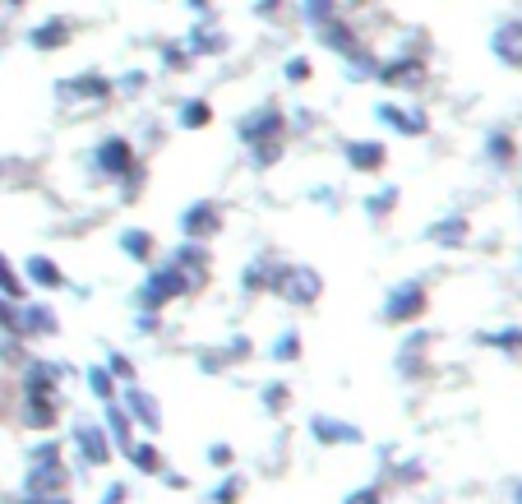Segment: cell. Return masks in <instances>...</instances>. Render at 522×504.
Returning <instances> with one entry per match:
<instances>
[{
  "mask_svg": "<svg viewBox=\"0 0 522 504\" xmlns=\"http://www.w3.org/2000/svg\"><path fill=\"white\" fill-rule=\"evenodd\" d=\"M70 468L61 458V444H42L28 458V495H65Z\"/></svg>",
  "mask_w": 522,
  "mask_h": 504,
  "instance_id": "obj_1",
  "label": "cell"
},
{
  "mask_svg": "<svg viewBox=\"0 0 522 504\" xmlns=\"http://www.w3.org/2000/svg\"><path fill=\"white\" fill-rule=\"evenodd\" d=\"M273 292L287 305H314L319 296H324V278H319L310 264H283L277 278H273Z\"/></svg>",
  "mask_w": 522,
  "mask_h": 504,
  "instance_id": "obj_2",
  "label": "cell"
},
{
  "mask_svg": "<svg viewBox=\"0 0 522 504\" xmlns=\"http://www.w3.org/2000/svg\"><path fill=\"white\" fill-rule=\"evenodd\" d=\"M236 135H240V144H246V148H259V144H283L287 121H283V111H277V107L268 102V107H255L250 116H240Z\"/></svg>",
  "mask_w": 522,
  "mask_h": 504,
  "instance_id": "obj_3",
  "label": "cell"
},
{
  "mask_svg": "<svg viewBox=\"0 0 522 504\" xmlns=\"http://www.w3.org/2000/svg\"><path fill=\"white\" fill-rule=\"evenodd\" d=\"M185 292H190V283L176 274V268H172V264H157L153 274L144 278V287H139V305L148 310V315H157L167 301H176V296H185Z\"/></svg>",
  "mask_w": 522,
  "mask_h": 504,
  "instance_id": "obj_4",
  "label": "cell"
},
{
  "mask_svg": "<svg viewBox=\"0 0 522 504\" xmlns=\"http://www.w3.org/2000/svg\"><path fill=\"white\" fill-rule=\"evenodd\" d=\"M93 167H98L102 176L120 181V176H135V172H139V158H135L130 139L107 135V139H98V148H93Z\"/></svg>",
  "mask_w": 522,
  "mask_h": 504,
  "instance_id": "obj_5",
  "label": "cell"
},
{
  "mask_svg": "<svg viewBox=\"0 0 522 504\" xmlns=\"http://www.w3.org/2000/svg\"><path fill=\"white\" fill-rule=\"evenodd\" d=\"M421 315H425V287H421L416 278L397 283V287L388 292V301H384V320H388V324H412V320H421Z\"/></svg>",
  "mask_w": 522,
  "mask_h": 504,
  "instance_id": "obj_6",
  "label": "cell"
},
{
  "mask_svg": "<svg viewBox=\"0 0 522 504\" xmlns=\"http://www.w3.org/2000/svg\"><path fill=\"white\" fill-rule=\"evenodd\" d=\"M70 444H74V458L84 462V468H107V458H111V440H107L102 425L79 421L74 431H70Z\"/></svg>",
  "mask_w": 522,
  "mask_h": 504,
  "instance_id": "obj_7",
  "label": "cell"
},
{
  "mask_svg": "<svg viewBox=\"0 0 522 504\" xmlns=\"http://www.w3.org/2000/svg\"><path fill=\"white\" fill-rule=\"evenodd\" d=\"M181 231H185V241H194V246H209L218 231H222V209L213 204V200H199V204H190L185 213H181Z\"/></svg>",
  "mask_w": 522,
  "mask_h": 504,
  "instance_id": "obj_8",
  "label": "cell"
},
{
  "mask_svg": "<svg viewBox=\"0 0 522 504\" xmlns=\"http://www.w3.org/2000/svg\"><path fill=\"white\" fill-rule=\"evenodd\" d=\"M61 333V320L51 305H19V320H14V338H51Z\"/></svg>",
  "mask_w": 522,
  "mask_h": 504,
  "instance_id": "obj_9",
  "label": "cell"
},
{
  "mask_svg": "<svg viewBox=\"0 0 522 504\" xmlns=\"http://www.w3.org/2000/svg\"><path fill=\"white\" fill-rule=\"evenodd\" d=\"M342 163H347L351 172H384L388 148H384L379 139H347V144H342Z\"/></svg>",
  "mask_w": 522,
  "mask_h": 504,
  "instance_id": "obj_10",
  "label": "cell"
},
{
  "mask_svg": "<svg viewBox=\"0 0 522 504\" xmlns=\"http://www.w3.org/2000/svg\"><path fill=\"white\" fill-rule=\"evenodd\" d=\"M61 366L56 361H28L23 366V398H61Z\"/></svg>",
  "mask_w": 522,
  "mask_h": 504,
  "instance_id": "obj_11",
  "label": "cell"
},
{
  "mask_svg": "<svg viewBox=\"0 0 522 504\" xmlns=\"http://www.w3.org/2000/svg\"><path fill=\"white\" fill-rule=\"evenodd\" d=\"M126 412L135 416V425H144V431H163V407H157V398L144 394L139 384H126Z\"/></svg>",
  "mask_w": 522,
  "mask_h": 504,
  "instance_id": "obj_12",
  "label": "cell"
},
{
  "mask_svg": "<svg viewBox=\"0 0 522 504\" xmlns=\"http://www.w3.org/2000/svg\"><path fill=\"white\" fill-rule=\"evenodd\" d=\"M310 435L319 444H360L366 440L351 421H338V416H310Z\"/></svg>",
  "mask_w": 522,
  "mask_h": 504,
  "instance_id": "obj_13",
  "label": "cell"
},
{
  "mask_svg": "<svg viewBox=\"0 0 522 504\" xmlns=\"http://www.w3.org/2000/svg\"><path fill=\"white\" fill-rule=\"evenodd\" d=\"M102 431H107V440H111L120 453H130V449H135V416L120 407L116 398L107 403V425H102Z\"/></svg>",
  "mask_w": 522,
  "mask_h": 504,
  "instance_id": "obj_14",
  "label": "cell"
},
{
  "mask_svg": "<svg viewBox=\"0 0 522 504\" xmlns=\"http://www.w3.org/2000/svg\"><path fill=\"white\" fill-rule=\"evenodd\" d=\"M375 121H384V126H393L397 135H425V111H403V107H393V102H379L375 107Z\"/></svg>",
  "mask_w": 522,
  "mask_h": 504,
  "instance_id": "obj_15",
  "label": "cell"
},
{
  "mask_svg": "<svg viewBox=\"0 0 522 504\" xmlns=\"http://www.w3.org/2000/svg\"><path fill=\"white\" fill-rule=\"evenodd\" d=\"M61 93H65V98H89V102H102V98H111V93H116V84L107 79V74H79V79L61 84Z\"/></svg>",
  "mask_w": 522,
  "mask_h": 504,
  "instance_id": "obj_16",
  "label": "cell"
},
{
  "mask_svg": "<svg viewBox=\"0 0 522 504\" xmlns=\"http://www.w3.org/2000/svg\"><path fill=\"white\" fill-rule=\"evenodd\" d=\"M23 274H28V283H33V287H47V292L65 287V274H61V264H56V259H47V255H33V259L23 264Z\"/></svg>",
  "mask_w": 522,
  "mask_h": 504,
  "instance_id": "obj_17",
  "label": "cell"
},
{
  "mask_svg": "<svg viewBox=\"0 0 522 504\" xmlns=\"http://www.w3.org/2000/svg\"><path fill=\"white\" fill-rule=\"evenodd\" d=\"M467 237H471V222H467L462 213L439 218V222L430 227V241H434V246H467Z\"/></svg>",
  "mask_w": 522,
  "mask_h": 504,
  "instance_id": "obj_18",
  "label": "cell"
},
{
  "mask_svg": "<svg viewBox=\"0 0 522 504\" xmlns=\"http://www.w3.org/2000/svg\"><path fill=\"white\" fill-rule=\"evenodd\" d=\"M120 250H126L135 264H153V255H157V241H153V231H144V227H130V231H120Z\"/></svg>",
  "mask_w": 522,
  "mask_h": 504,
  "instance_id": "obj_19",
  "label": "cell"
},
{
  "mask_svg": "<svg viewBox=\"0 0 522 504\" xmlns=\"http://www.w3.org/2000/svg\"><path fill=\"white\" fill-rule=\"evenodd\" d=\"M28 425L33 431H51L56 416H61V398H28Z\"/></svg>",
  "mask_w": 522,
  "mask_h": 504,
  "instance_id": "obj_20",
  "label": "cell"
},
{
  "mask_svg": "<svg viewBox=\"0 0 522 504\" xmlns=\"http://www.w3.org/2000/svg\"><path fill=\"white\" fill-rule=\"evenodd\" d=\"M277 268L283 264H273V259H255L250 268H246V292H273V278H277Z\"/></svg>",
  "mask_w": 522,
  "mask_h": 504,
  "instance_id": "obj_21",
  "label": "cell"
},
{
  "mask_svg": "<svg viewBox=\"0 0 522 504\" xmlns=\"http://www.w3.org/2000/svg\"><path fill=\"white\" fill-rule=\"evenodd\" d=\"M130 462H135L139 472H148V477H163L167 472V458H163V449H157V444H135Z\"/></svg>",
  "mask_w": 522,
  "mask_h": 504,
  "instance_id": "obj_22",
  "label": "cell"
},
{
  "mask_svg": "<svg viewBox=\"0 0 522 504\" xmlns=\"http://www.w3.org/2000/svg\"><path fill=\"white\" fill-rule=\"evenodd\" d=\"M209 121H213V107H209V102H199V98H194V102H181V126H185V130H204Z\"/></svg>",
  "mask_w": 522,
  "mask_h": 504,
  "instance_id": "obj_23",
  "label": "cell"
},
{
  "mask_svg": "<svg viewBox=\"0 0 522 504\" xmlns=\"http://www.w3.org/2000/svg\"><path fill=\"white\" fill-rule=\"evenodd\" d=\"M0 296L5 301H23V278H19V268L0 255Z\"/></svg>",
  "mask_w": 522,
  "mask_h": 504,
  "instance_id": "obj_24",
  "label": "cell"
},
{
  "mask_svg": "<svg viewBox=\"0 0 522 504\" xmlns=\"http://www.w3.org/2000/svg\"><path fill=\"white\" fill-rule=\"evenodd\" d=\"M495 51H499L508 65H522V33H517V28H504V33L495 37Z\"/></svg>",
  "mask_w": 522,
  "mask_h": 504,
  "instance_id": "obj_25",
  "label": "cell"
},
{
  "mask_svg": "<svg viewBox=\"0 0 522 504\" xmlns=\"http://www.w3.org/2000/svg\"><path fill=\"white\" fill-rule=\"evenodd\" d=\"M486 153H490V163H495V167H508V163H513V135L495 130V135L486 139Z\"/></svg>",
  "mask_w": 522,
  "mask_h": 504,
  "instance_id": "obj_26",
  "label": "cell"
},
{
  "mask_svg": "<svg viewBox=\"0 0 522 504\" xmlns=\"http://www.w3.org/2000/svg\"><path fill=\"white\" fill-rule=\"evenodd\" d=\"M379 79H384V84H412V79H421V65H416V61L384 65V70H379Z\"/></svg>",
  "mask_w": 522,
  "mask_h": 504,
  "instance_id": "obj_27",
  "label": "cell"
},
{
  "mask_svg": "<svg viewBox=\"0 0 522 504\" xmlns=\"http://www.w3.org/2000/svg\"><path fill=\"white\" fill-rule=\"evenodd\" d=\"M259 398H264V407H268L273 416H283L287 403H292V389H287L283 379H277V384H264V394H259Z\"/></svg>",
  "mask_w": 522,
  "mask_h": 504,
  "instance_id": "obj_28",
  "label": "cell"
},
{
  "mask_svg": "<svg viewBox=\"0 0 522 504\" xmlns=\"http://www.w3.org/2000/svg\"><path fill=\"white\" fill-rule=\"evenodd\" d=\"M268 357H273V361H296V357H301V333L287 329L283 338L273 342V352H268Z\"/></svg>",
  "mask_w": 522,
  "mask_h": 504,
  "instance_id": "obj_29",
  "label": "cell"
},
{
  "mask_svg": "<svg viewBox=\"0 0 522 504\" xmlns=\"http://www.w3.org/2000/svg\"><path fill=\"white\" fill-rule=\"evenodd\" d=\"M89 389H93V398H102V403L116 398V379L107 375V366H93V370H89Z\"/></svg>",
  "mask_w": 522,
  "mask_h": 504,
  "instance_id": "obj_30",
  "label": "cell"
},
{
  "mask_svg": "<svg viewBox=\"0 0 522 504\" xmlns=\"http://www.w3.org/2000/svg\"><path fill=\"white\" fill-rule=\"evenodd\" d=\"M107 375L120 379V384H135V361L120 357V352H111V357H107Z\"/></svg>",
  "mask_w": 522,
  "mask_h": 504,
  "instance_id": "obj_31",
  "label": "cell"
},
{
  "mask_svg": "<svg viewBox=\"0 0 522 504\" xmlns=\"http://www.w3.org/2000/svg\"><path fill=\"white\" fill-rule=\"evenodd\" d=\"M480 342H490V347H504V352H522V329H499V333H486Z\"/></svg>",
  "mask_w": 522,
  "mask_h": 504,
  "instance_id": "obj_32",
  "label": "cell"
},
{
  "mask_svg": "<svg viewBox=\"0 0 522 504\" xmlns=\"http://www.w3.org/2000/svg\"><path fill=\"white\" fill-rule=\"evenodd\" d=\"M393 204H397V190H393V185H388V190H379V195H370V200H366L370 218H384V213H393Z\"/></svg>",
  "mask_w": 522,
  "mask_h": 504,
  "instance_id": "obj_33",
  "label": "cell"
},
{
  "mask_svg": "<svg viewBox=\"0 0 522 504\" xmlns=\"http://www.w3.org/2000/svg\"><path fill=\"white\" fill-rule=\"evenodd\" d=\"M65 37H70V28H65V23H56V28H47V33L37 28V33H33V47H42V51H47V47H61Z\"/></svg>",
  "mask_w": 522,
  "mask_h": 504,
  "instance_id": "obj_34",
  "label": "cell"
},
{
  "mask_svg": "<svg viewBox=\"0 0 522 504\" xmlns=\"http://www.w3.org/2000/svg\"><path fill=\"white\" fill-rule=\"evenodd\" d=\"M240 490H246V481L231 477V481H222V486L213 490V504H240Z\"/></svg>",
  "mask_w": 522,
  "mask_h": 504,
  "instance_id": "obj_35",
  "label": "cell"
},
{
  "mask_svg": "<svg viewBox=\"0 0 522 504\" xmlns=\"http://www.w3.org/2000/svg\"><path fill=\"white\" fill-rule=\"evenodd\" d=\"M250 158H255V167H273L283 158V144H259V148H250Z\"/></svg>",
  "mask_w": 522,
  "mask_h": 504,
  "instance_id": "obj_36",
  "label": "cell"
},
{
  "mask_svg": "<svg viewBox=\"0 0 522 504\" xmlns=\"http://www.w3.org/2000/svg\"><path fill=\"white\" fill-rule=\"evenodd\" d=\"M347 504H384V490L379 486H360V490L347 495Z\"/></svg>",
  "mask_w": 522,
  "mask_h": 504,
  "instance_id": "obj_37",
  "label": "cell"
},
{
  "mask_svg": "<svg viewBox=\"0 0 522 504\" xmlns=\"http://www.w3.org/2000/svg\"><path fill=\"white\" fill-rule=\"evenodd\" d=\"M209 462H213V468H231L236 449H231V444H213V449H209Z\"/></svg>",
  "mask_w": 522,
  "mask_h": 504,
  "instance_id": "obj_38",
  "label": "cell"
},
{
  "mask_svg": "<svg viewBox=\"0 0 522 504\" xmlns=\"http://www.w3.org/2000/svg\"><path fill=\"white\" fill-rule=\"evenodd\" d=\"M126 499H130V486H126V481H116V486L102 490V504H126Z\"/></svg>",
  "mask_w": 522,
  "mask_h": 504,
  "instance_id": "obj_39",
  "label": "cell"
},
{
  "mask_svg": "<svg viewBox=\"0 0 522 504\" xmlns=\"http://www.w3.org/2000/svg\"><path fill=\"white\" fill-rule=\"evenodd\" d=\"M287 79H292V84H305V79H310V61H287Z\"/></svg>",
  "mask_w": 522,
  "mask_h": 504,
  "instance_id": "obj_40",
  "label": "cell"
},
{
  "mask_svg": "<svg viewBox=\"0 0 522 504\" xmlns=\"http://www.w3.org/2000/svg\"><path fill=\"white\" fill-rule=\"evenodd\" d=\"M305 10H310V23H324L329 19V0H305Z\"/></svg>",
  "mask_w": 522,
  "mask_h": 504,
  "instance_id": "obj_41",
  "label": "cell"
},
{
  "mask_svg": "<svg viewBox=\"0 0 522 504\" xmlns=\"http://www.w3.org/2000/svg\"><path fill=\"white\" fill-rule=\"evenodd\" d=\"M19 504H74L70 495H23Z\"/></svg>",
  "mask_w": 522,
  "mask_h": 504,
  "instance_id": "obj_42",
  "label": "cell"
},
{
  "mask_svg": "<svg viewBox=\"0 0 522 504\" xmlns=\"http://www.w3.org/2000/svg\"><path fill=\"white\" fill-rule=\"evenodd\" d=\"M513 495H517V499H513V504H522V481H517V486H513Z\"/></svg>",
  "mask_w": 522,
  "mask_h": 504,
  "instance_id": "obj_43",
  "label": "cell"
}]
</instances>
